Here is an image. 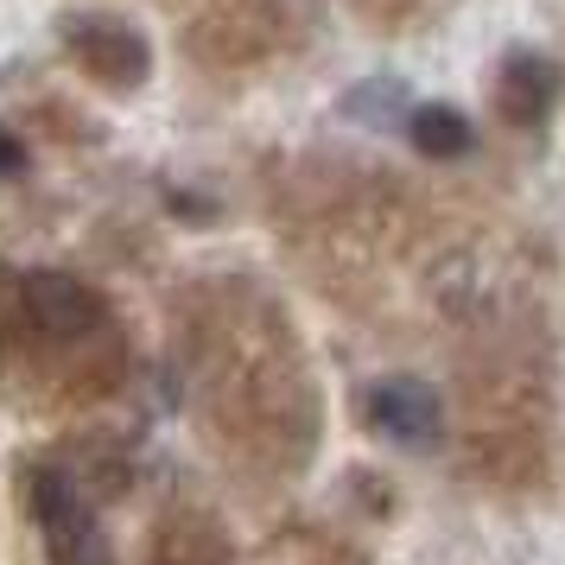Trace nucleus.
<instances>
[{"label": "nucleus", "mask_w": 565, "mask_h": 565, "mask_svg": "<svg viewBox=\"0 0 565 565\" xmlns=\"http://www.w3.org/2000/svg\"><path fill=\"white\" fill-rule=\"evenodd\" d=\"M362 419L382 438L407 445V451H426L445 433V407H438V394L419 375H387V382H375L362 394Z\"/></svg>", "instance_id": "f03ea898"}, {"label": "nucleus", "mask_w": 565, "mask_h": 565, "mask_svg": "<svg viewBox=\"0 0 565 565\" xmlns=\"http://www.w3.org/2000/svg\"><path fill=\"white\" fill-rule=\"evenodd\" d=\"M559 64L546 52H509V64H502V77H495V103H502V121H514V128H540L546 115H553V103H559Z\"/></svg>", "instance_id": "20e7f679"}, {"label": "nucleus", "mask_w": 565, "mask_h": 565, "mask_svg": "<svg viewBox=\"0 0 565 565\" xmlns=\"http://www.w3.org/2000/svg\"><path fill=\"white\" fill-rule=\"evenodd\" d=\"M20 166H26L20 140H13V134H0V172H20Z\"/></svg>", "instance_id": "0eeeda50"}, {"label": "nucleus", "mask_w": 565, "mask_h": 565, "mask_svg": "<svg viewBox=\"0 0 565 565\" xmlns=\"http://www.w3.org/2000/svg\"><path fill=\"white\" fill-rule=\"evenodd\" d=\"M71 45L103 83H140L147 77V45L115 20H71Z\"/></svg>", "instance_id": "39448f33"}, {"label": "nucleus", "mask_w": 565, "mask_h": 565, "mask_svg": "<svg viewBox=\"0 0 565 565\" xmlns=\"http://www.w3.org/2000/svg\"><path fill=\"white\" fill-rule=\"evenodd\" d=\"M407 140L419 147L426 159H458V153H470V121H463L458 108H445V103H419V108H407Z\"/></svg>", "instance_id": "423d86ee"}, {"label": "nucleus", "mask_w": 565, "mask_h": 565, "mask_svg": "<svg viewBox=\"0 0 565 565\" xmlns=\"http://www.w3.org/2000/svg\"><path fill=\"white\" fill-rule=\"evenodd\" d=\"M20 306L26 318L39 324V337H57V343H71V337H89L103 324V306H96V292L77 286L71 274H32L20 286Z\"/></svg>", "instance_id": "7ed1b4c3"}, {"label": "nucleus", "mask_w": 565, "mask_h": 565, "mask_svg": "<svg viewBox=\"0 0 565 565\" xmlns=\"http://www.w3.org/2000/svg\"><path fill=\"white\" fill-rule=\"evenodd\" d=\"M32 514H39V540H45V559L52 565H115L96 509L83 502V489L64 470H39L32 477Z\"/></svg>", "instance_id": "f257e3e1"}]
</instances>
